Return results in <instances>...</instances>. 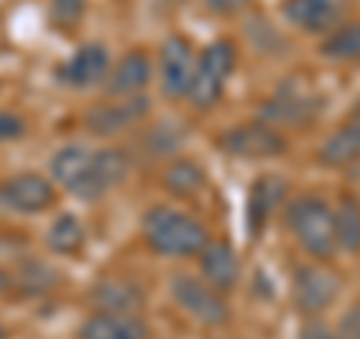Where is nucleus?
<instances>
[{"label": "nucleus", "instance_id": "obj_1", "mask_svg": "<svg viewBox=\"0 0 360 339\" xmlns=\"http://www.w3.org/2000/svg\"><path fill=\"white\" fill-rule=\"evenodd\" d=\"M129 174L127 153L117 148L87 151L82 144H66L51 156V177L82 201H99L108 189L123 184Z\"/></svg>", "mask_w": 360, "mask_h": 339}, {"label": "nucleus", "instance_id": "obj_2", "mask_svg": "<svg viewBox=\"0 0 360 339\" xmlns=\"http://www.w3.org/2000/svg\"><path fill=\"white\" fill-rule=\"evenodd\" d=\"M144 243L165 258H193L210 243L207 229L195 217L172 205H156L144 213Z\"/></svg>", "mask_w": 360, "mask_h": 339}, {"label": "nucleus", "instance_id": "obj_3", "mask_svg": "<svg viewBox=\"0 0 360 339\" xmlns=\"http://www.w3.org/2000/svg\"><path fill=\"white\" fill-rule=\"evenodd\" d=\"M285 229L312 262L328 264L340 252L333 234V207L319 196H297L285 205Z\"/></svg>", "mask_w": 360, "mask_h": 339}, {"label": "nucleus", "instance_id": "obj_4", "mask_svg": "<svg viewBox=\"0 0 360 339\" xmlns=\"http://www.w3.org/2000/svg\"><path fill=\"white\" fill-rule=\"evenodd\" d=\"M238 42L234 39H213L201 58L195 60V75H193V87H189L186 99L193 103L198 111L213 108L225 94V84L231 82L234 70H238Z\"/></svg>", "mask_w": 360, "mask_h": 339}, {"label": "nucleus", "instance_id": "obj_5", "mask_svg": "<svg viewBox=\"0 0 360 339\" xmlns=\"http://www.w3.org/2000/svg\"><path fill=\"white\" fill-rule=\"evenodd\" d=\"M340 295H342V276L321 262L300 264L295 276H291V298H295V307L307 319H319L321 312H328Z\"/></svg>", "mask_w": 360, "mask_h": 339}, {"label": "nucleus", "instance_id": "obj_6", "mask_svg": "<svg viewBox=\"0 0 360 339\" xmlns=\"http://www.w3.org/2000/svg\"><path fill=\"white\" fill-rule=\"evenodd\" d=\"M324 99L319 94H312L309 87H303L297 82H285L274 96L262 105V120L270 123L274 129H303L315 123V117L321 115Z\"/></svg>", "mask_w": 360, "mask_h": 339}, {"label": "nucleus", "instance_id": "obj_7", "mask_svg": "<svg viewBox=\"0 0 360 339\" xmlns=\"http://www.w3.org/2000/svg\"><path fill=\"white\" fill-rule=\"evenodd\" d=\"M219 148L222 153L238 156V160H276V156H283L288 151V141L270 123L246 120L219 135Z\"/></svg>", "mask_w": 360, "mask_h": 339}, {"label": "nucleus", "instance_id": "obj_8", "mask_svg": "<svg viewBox=\"0 0 360 339\" xmlns=\"http://www.w3.org/2000/svg\"><path fill=\"white\" fill-rule=\"evenodd\" d=\"M172 298L189 319H195L205 327H222L229 324L231 309L225 303V295H219L217 288H210L205 279L189 276V274H177L172 279Z\"/></svg>", "mask_w": 360, "mask_h": 339}, {"label": "nucleus", "instance_id": "obj_9", "mask_svg": "<svg viewBox=\"0 0 360 339\" xmlns=\"http://www.w3.org/2000/svg\"><path fill=\"white\" fill-rule=\"evenodd\" d=\"M195 49L193 42L180 33H172L162 49H160V87L165 99H186L189 87H193V75H195Z\"/></svg>", "mask_w": 360, "mask_h": 339}, {"label": "nucleus", "instance_id": "obj_10", "mask_svg": "<svg viewBox=\"0 0 360 339\" xmlns=\"http://www.w3.org/2000/svg\"><path fill=\"white\" fill-rule=\"evenodd\" d=\"M348 6L352 0H283V18L300 33L328 37L345 21Z\"/></svg>", "mask_w": 360, "mask_h": 339}, {"label": "nucleus", "instance_id": "obj_11", "mask_svg": "<svg viewBox=\"0 0 360 339\" xmlns=\"http://www.w3.org/2000/svg\"><path fill=\"white\" fill-rule=\"evenodd\" d=\"M150 111V103L144 96H127L115 99V103H99L84 115L87 129L94 135H117L123 129H129L132 123H139Z\"/></svg>", "mask_w": 360, "mask_h": 339}, {"label": "nucleus", "instance_id": "obj_12", "mask_svg": "<svg viewBox=\"0 0 360 339\" xmlns=\"http://www.w3.org/2000/svg\"><path fill=\"white\" fill-rule=\"evenodd\" d=\"M54 198H58V192H54L51 180L30 172L9 177L0 189V201L18 213H42L54 205Z\"/></svg>", "mask_w": 360, "mask_h": 339}, {"label": "nucleus", "instance_id": "obj_13", "mask_svg": "<svg viewBox=\"0 0 360 339\" xmlns=\"http://www.w3.org/2000/svg\"><path fill=\"white\" fill-rule=\"evenodd\" d=\"M198 264H201V279H205L210 288H217L219 295H229V291L238 288L240 258L229 241H210L205 250L198 252Z\"/></svg>", "mask_w": 360, "mask_h": 339}, {"label": "nucleus", "instance_id": "obj_14", "mask_svg": "<svg viewBox=\"0 0 360 339\" xmlns=\"http://www.w3.org/2000/svg\"><path fill=\"white\" fill-rule=\"evenodd\" d=\"M108 70H111L108 49L105 45H99V42H87L60 66L58 78L63 84H70V87H94L99 82H105Z\"/></svg>", "mask_w": 360, "mask_h": 339}, {"label": "nucleus", "instance_id": "obj_15", "mask_svg": "<svg viewBox=\"0 0 360 339\" xmlns=\"http://www.w3.org/2000/svg\"><path fill=\"white\" fill-rule=\"evenodd\" d=\"M285 192H288V184L274 174L258 177L250 186V198H246V229H250L252 237H258L267 229L270 217H274L276 207L285 201Z\"/></svg>", "mask_w": 360, "mask_h": 339}, {"label": "nucleus", "instance_id": "obj_16", "mask_svg": "<svg viewBox=\"0 0 360 339\" xmlns=\"http://www.w3.org/2000/svg\"><path fill=\"white\" fill-rule=\"evenodd\" d=\"M153 78V63L144 51H129L123 54L120 63L115 70H108V78H105V94L108 96H141V90L150 84Z\"/></svg>", "mask_w": 360, "mask_h": 339}, {"label": "nucleus", "instance_id": "obj_17", "mask_svg": "<svg viewBox=\"0 0 360 339\" xmlns=\"http://www.w3.org/2000/svg\"><path fill=\"white\" fill-rule=\"evenodd\" d=\"M82 339H150L139 312H96L82 324Z\"/></svg>", "mask_w": 360, "mask_h": 339}, {"label": "nucleus", "instance_id": "obj_18", "mask_svg": "<svg viewBox=\"0 0 360 339\" xmlns=\"http://www.w3.org/2000/svg\"><path fill=\"white\" fill-rule=\"evenodd\" d=\"M315 160L328 168H348L360 162V111L321 141Z\"/></svg>", "mask_w": 360, "mask_h": 339}, {"label": "nucleus", "instance_id": "obj_19", "mask_svg": "<svg viewBox=\"0 0 360 339\" xmlns=\"http://www.w3.org/2000/svg\"><path fill=\"white\" fill-rule=\"evenodd\" d=\"M319 54L333 63H360V21H342L321 39Z\"/></svg>", "mask_w": 360, "mask_h": 339}, {"label": "nucleus", "instance_id": "obj_20", "mask_svg": "<svg viewBox=\"0 0 360 339\" xmlns=\"http://www.w3.org/2000/svg\"><path fill=\"white\" fill-rule=\"evenodd\" d=\"M90 300L99 307V312H139L144 295L132 282H123V279H108V282H99L94 288Z\"/></svg>", "mask_w": 360, "mask_h": 339}, {"label": "nucleus", "instance_id": "obj_21", "mask_svg": "<svg viewBox=\"0 0 360 339\" xmlns=\"http://www.w3.org/2000/svg\"><path fill=\"white\" fill-rule=\"evenodd\" d=\"M333 234H336V250L348 255L360 252V198L342 196V201L333 207Z\"/></svg>", "mask_w": 360, "mask_h": 339}, {"label": "nucleus", "instance_id": "obj_22", "mask_svg": "<svg viewBox=\"0 0 360 339\" xmlns=\"http://www.w3.org/2000/svg\"><path fill=\"white\" fill-rule=\"evenodd\" d=\"M162 184H165L168 192H174V196L189 198V196H195V192H201L207 186V174L195 160H174L165 168Z\"/></svg>", "mask_w": 360, "mask_h": 339}, {"label": "nucleus", "instance_id": "obj_23", "mask_svg": "<svg viewBox=\"0 0 360 339\" xmlns=\"http://www.w3.org/2000/svg\"><path fill=\"white\" fill-rule=\"evenodd\" d=\"M49 246L58 255H75L84 246V225L72 213H60L49 229Z\"/></svg>", "mask_w": 360, "mask_h": 339}, {"label": "nucleus", "instance_id": "obj_24", "mask_svg": "<svg viewBox=\"0 0 360 339\" xmlns=\"http://www.w3.org/2000/svg\"><path fill=\"white\" fill-rule=\"evenodd\" d=\"M87 13V0H51L49 6V21L54 30L72 33Z\"/></svg>", "mask_w": 360, "mask_h": 339}, {"label": "nucleus", "instance_id": "obj_25", "mask_svg": "<svg viewBox=\"0 0 360 339\" xmlns=\"http://www.w3.org/2000/svg\"><path fill=\"white\" fill-rule=\"evenodd\" d=\"M252 6V0H205V9L219 18H234L246 13V9Z\"/></svg>", "mask_w": 360, "mask_h": 339}, {"label": "nucleus", "instance_id": "obj_26", "mask_svg": "<svg viewBox=\"0 0 360 339\" xmlns=\"http://www.w3.org/2000/svg\"><path fill=\"white\" fill-rule=\"evenodd\" d=\"M333 336L336 339H360V300L342 315V321L333 331Z\"/></svg>", "mask_w": 360, "mask_h": 339}, {"label": "nucleus", "instance_id": "obj_27", "mask_svg": "<svg viewBox=\"0 0 360 339\" xmlns=\"http://www.w3.org/2000/svg\"><path fill=\"white\" fill-rule=\"evenodd\" d=\"M25 135V120L18 115H9V111H0V141H13Z\"/></svg>", "mask_w": 360, "mask_h": 339}, {"label": "nucleus", "instance_id": "obj_28", "mask_svg": "<svg viewBox=\"0 0 360 339\" xmlns=\"http://www.w3.org/2000/svg\"><path fill=\"white\" fill-rule=\"evenodd\" d=\"M297 339H336L333 336V331L324 321H319V319H307V324L300 327V333H297Z\"/></svg>", "mask_w": 360, "mask_h": 339}, {"label": "nucleus", "instance_id": "obj_29", "mask_svg": "<svg viewBox=\"0 0 360 339\" xmlns=\"http://www.w3.org/2000/svg\"><path fill=\"white\" fill-rule=\"evenodd\" d=\"M6 282H9V279H6V274H4V270H0V291L6 288Z\"/></svg>", "mask_w": 360, "mask_h": 339}, {"label": "nucleus", "instance_id": "obj_30", "mask_svg": "<svg viewBox=\"0 0 360 339\" xmlns=\"http://www.w3.org/2000/svg\"><path fill=\"white\" fill-rule=\"evenodd\" d=\"M0 339H4V327H0Z\"/></svg>", "mask_w": 360, "mask_h": 339}]
</instances>
